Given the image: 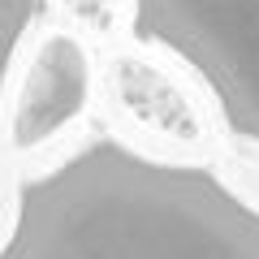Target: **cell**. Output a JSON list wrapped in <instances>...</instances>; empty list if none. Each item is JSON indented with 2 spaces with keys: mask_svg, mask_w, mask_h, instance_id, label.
Instances as JSON below:
<instances>
[{
  "mask_svg": "<svg viewBox=\"0 0 259 259\" xmlns=\"http://www.w3.org/2000/svg\"><path fill=\"white\" fill-rule=\"evenodd\" d=\"M151 48V44H147ZM156 48L147 52H117L108 56V74H104V91L117 117H125L130 130H139L143 139H151V147L168 151V147H203L207 143V117L199 112L194 95L182 87V74H190L182 65V74H173L168 65L156 61Z\"/></svg>",
  "mask_w": 259,
  "mask_h": 259,
  "instance_id": "cell-4",
  "label": "cell"
},
{
  "mask_svg": "<svg viewBox=\"0 0 259 259\" xmlns=\"http://www.w3.org/2000/svg\"><path fill=\"white\" fill-rule=\"evenodd\" d=\"M95 91H100V78L87 44L69 30H44L30 48L18 52L0 100L9 147L35 156L61 143L78 121H87Z\"/></svg>",
  "mask_w": 259,
  "mask_h": 259,
  "instance_id": "cell-3",
  "label": "cell"
},
{
  "mask_svg": "<svg viewBox=\"0 0 259 259\" xmlns=\"http://www.w3.org/2000/svg\"><path fill=\"white\" fill-rule=\"evenodd\" d=\"M130 35L182 61L221 125L259 143V0H134Z\"/></svg>",
  "mask_w": 259,
  "mask_h": 259,
  "instance_id": "cell-2",
  "label": "cell"
},
{
  "mask_svg": "<svg viewBox=\"0 0 259 259\" xmlns=\"http://www.w3.org/2000/svg\"><path fill=\"white\" fill-rule=\"evenodd\" d=\"M61 5L69 9L74 22H82L87 30H100V35H108L117 26H134L130 13H121V0H61Z\"/></svg>",
  "mask_w": 259,
  "mask_h": 259,
  "instance_id": "cell-6",
  "label": "cell"
},
{
  "mask_svg": "<svg viewBox=\"0 0 259 259\" xmlns=\"http://www.w3.org/2000/svg\"><path fill=\"white\" fill-rule=\"evenodd\" d=\"M39 5L44 0H0V100H5V87H9L13 61L22 52V39L39 18Z\"/></svg>",
  "mask_w": 259,
  "mask_h": 259,
  "instance_id": "cell-5",
  "label": "cell"
},
{
  "mask_svg": "<svg viewBox=\"0 0 259 259\" xmlns=\"http://www.w3.org/2000/svg\"><path fill=\"white\" fill-rule=\"evenodd\" d=\"M0 259H259V207L207 164L91 139L22 182Z\"/></svg>",
  "mask_w": 259,
  "mask_h": 259,
  "instance_id": "cell-1",
  "label": "cell"
}]
</instances>
